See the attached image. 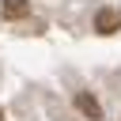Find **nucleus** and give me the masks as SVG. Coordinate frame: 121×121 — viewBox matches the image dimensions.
I'll return each instance as SVG.
<instances>
[{
    "mask_svg": "<svg viewBox=\"0 0 121 121\" xmlns=\"http://www.w3.org/2000/svg\"><path fill=\"white\" fill-rule=\"evenodd\" d=\"M95 26H98V34H113V30L121 26V15H117V11H110V8H102V11H98V19H95Z\"/></svg>",
    "mask_w": 121,
    "mask_h": 121,
    "instance_id": "1",
    "label": "nucleus"
},
{
    "mask_svg": "<svg viewBox=\"0 0 121 121\" xmlns=\"http://www.w3.org/2000/svg\"><path fill=\"white\" fill-rule=\"evenodd\" d=\"M26 11H30L26 0H4V15H8V19H23Z\"/></svg>",
    "mask_w": 121,
    "mask_h": 121,
    "instance_id": "3",
    "label": "nucleus"
},
{
    "mask_svg": "<svg viewBox=\"0 0 121 121\" xmlns=\"http://www.w3.org/2000/svg\"><path fill=\"white\" fill-rule=\"evenodd\" d=\"M76 110H79V113H87V117H95V121L102 117V106H98L91 95H76Z\"/></svg>",
    "mask_w": 121,
    "mask_h": 121,
    "instance_id": "2",
    "label": "nucleus"
},
{
    "mask_svg": "<svg viewBox=\"0 0 121 121\" xmlns=\"http://www.w3.org/2000/svg\"><path fill=\"white\" fill-rule=\"evenodd\" d=\"M0 121H4V110H0Z\"/></svg>",
    "mask_w": 121,
    "mask_h": 121,
    "instance_id": "4",
    "label": "nucleus"
}]
</instances>
